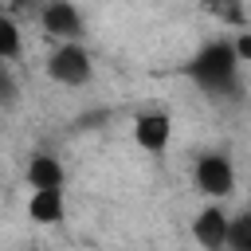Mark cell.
<instances>
[{
	"label": "cell",
	"mask_w": 251,
	"mask_h": 251,
	"mask_svg": "<svg viewBox=\"0 0 251 251\" xmlns=\"http://www.w3.org/2000/svg\"><path fill=\"white\" fill-rule=\"evenodd\" d=\"M39 27L59 39V43H78L86 35V24H82V12L71 4V0H51L39 8Z\"/></svg>",
	"instance_id": "277c9868"
},
{
	"label": "cell",
	"mask_w": 251,
	"mask_h": 251,
	"mask_svg": "<svg viewBox=\"0 0 251 251\" xmlns=\"http://www.w3.org/2000/svg\"><path fill=\"white\" fill-rule=\"evenodd\" d=\"M231 51H235V63H251V31H239L231 39Z\"/></svg>",
	"instance_id": "7c38bea8"
},
{
	"label": "cell",
	"mask_w": 251,
	"mask_h": 251,
	"mask_svg": "<svg viewBox=\"0 0 251 251\" xmlns=\"http://www.w3.org/2000/svg\"><path fill=\"white\" fill-rule=\"evenodd\" d=\"M133 141H137V149L161 157L169 149V141H173V114L169 110H145V114H137L133 118Z\"/></svg>",
	"instance_id": "5b68a950"
},
{
	"label": "cell",
	"mask_w": 251,
	"mask_h": 251,
	"mask_svg": "<svg viewBox=\"0 0 251 251\" xmlns=\"http://www.w3.org/2000/svg\"><path fill=\"white\" fill-rule=\"evenodd\" d=\"M47 75L59 86H86L90 75H94V59L82 43H59L47 55Z\"/></svg>",
	"instance_id": "3957f363"
},
{
	"label": "cell",
	"mask_w": 251,
	"mask_h": 251,
	"mask_svg": "<svg viewBox=\"0 0 251 251\" xmlns=\"http://www.w3.org/2000/svg\"><path fill=\"white\" fill-rule=\"evenodd\" d=\"M16 98H20V82H16L12 67L0 63V106H16Z\"/></svg>",
	"instance_id": "8fae6325"
},
{
	"label": "cell",
	"mask_w": 251,
	"mask_h": 251,
	"mask_svg": "<svg viewBox=\"0 0 251 251\" xmlns=\"http://www.w3.org/2000/svg\"><path fill=\"white\" fill-rule=\"evenodd\" d=\"M24 180H27L31 192H51V188H63V184H67V169H63L59 157L35 153V157L27 161V169H24Z\"/></svg>",
	"instance_id": "52a82bcc"
},
{
	"label": "cell",
	"mask_w": 251,
	"mask_h": 251,
	"mask_svg": "<svg viewBox=\"0 0 251 251\" xmlns=\"http://www.w3.org/2000/svg\"><path fill=\"white\" fill-rule=\"evenodd\" d=\"M247 251H251V247H247Z\"/></svg>",
	"instance_id": "5bb4252c"
},
{
	"label": "cell",
	"mask_w": 251,
	"mask_h": 251,
	"mask_svg": "<svg viewBox=\"0 0 251 251\" xmlns=\"http://www.w3.org/2000/svg\"><path fill=\"white\" fill-rule=\"evenodd\" d=\"M227 212L224 204H204L192 220V239L204 247V251H227Z\"/></svg>",
	"instance_id": "8992f818"
},
{
	"label": "cell",
	"mask_w": 251,
	"mask_h": 251,
	"mask_svg": "<svg viewBox=\"0 0 251 251\" xmlns=\"http://www.w3.org/2000/svg\"><path fill=\"white\" fill-rule=\"evenodd\" d=\"M235 75H239V63H235V51H231V39H212L204 43L192 63H188V78L208 90V94H231L235 90Z\"/></svg>",
	"instance_id": "6da1fadb"
},
{
	"label": "cell",
	"mask_w": 251,
	"mask_h": 251,
	"mask_svg": "<svg viewBox=\"0 0 251 251\" xmlns=\"http://www.w3.org/2000/svg\"><path fill=\"white\" fill-rule=\"evenodd\" d=\"M192 180L212 204H224L235 192V165L227 153H200L192 165Z\"/></svg>",
	"instance_id": "7a4b0ae2"
},
{
	"label": "cell",
	"mask_w": 251,
	"mask_h": 251,
	"mask_svg": "<svg viewBox=\"0 0 251 251\" xmlns=\"http://www.w3.org/2000/svg\"><path fill=\"white\" fill-rule=\"evenodd\" d=\"M251 247V212L227 220V251H247Z\"/></svg>",
	"instance_id": "30bf717a"
},
{
	"label": "cell",
	"mask_w": 251,
	"mask_h": 251,
	"mask_svg": "<svg viewBox=\"0 0 251 251\" xmlns=\"http://www.w3.org/2000/svg\"><path fill=\"white\" fill-rule=\"evenodd\" d=\"M63 216H67V196H63V188L31 192V196H27V220H31V224L55 227V224H63Z\"/></svg>",
	"instance_id": "ba28073f"
},
{
	"label": "cell",
	"mask_w": 251,
	"mask_h": 251,
	"mask_svg": "<svg viewBox=\"0 0 251 251\" xmlns=\"http://www.w3.org/2000/svg\"><path fill=\"white\" fill-rule=\"evenodd\" d=\"M20 51H24L20 24H16L8 12H0V63H12V59H20Z\"/></svg>",
	"instance_id": "9c48e42d"
},
{
	"label": "cell",
	"mask_w": 251,
	"mask_h": 251,
	"mask_svg": "<svg viewBox=\"0 0 251 251\" xmlns=\"http://www.w3.org/2000/svg\"><path fill=\"white\" fill-rule=\"evenodd\" d=\"M27 251H31V247H27Z\"/></svg>",
	"instance_id": "4fadbf2b"
}]
</instances>
